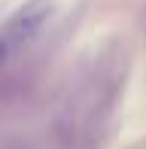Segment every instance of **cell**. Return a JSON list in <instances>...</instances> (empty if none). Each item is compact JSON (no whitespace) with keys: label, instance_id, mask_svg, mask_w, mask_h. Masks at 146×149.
Here are the masks:
<instances>
[{"label":"cell","instance_id":"cell-1","mask_svg":"<svg viewBox=\"0 0 146 149\" xmlns=\"http://www.w3.org/2000/svg\"><path fill=\"white\" fill-rule=\"evenodd\" d=\"M52 15V0H31L0 24V61L15 58L37 40Z\"/></svg>","mask_w":146,"mask_h":149}]
</instances>
